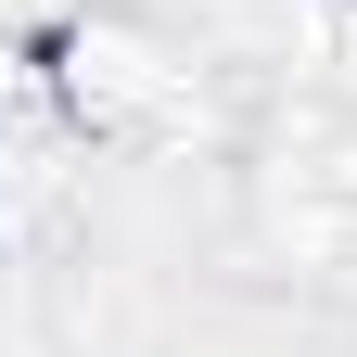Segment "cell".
<instances>
[{
    "label": "cell",
    "instance_id": "1",
    "mask_svg": "<svg viewBox=\"0 0 357 357\" xmlns=\"http://www.w3.org/2000/svg\"><path fill=\"white\" fill-rule=\"evenodd\" d=\"M38 102L77 141H153V128H178V64L128 13H64L38 26Z\"/></svg>",
    "mask_w": 357,
    "mask_h": 357
}]
</instances>
